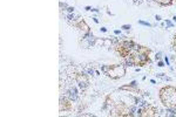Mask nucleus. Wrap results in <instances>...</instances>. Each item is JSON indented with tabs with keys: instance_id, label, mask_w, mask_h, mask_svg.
<instances>
[{
	"instance_id": "1",
	"label": "nucleus",
	"mask_w": 176,
	"mask_h": 117,
	"mask_svg": "<svg viewBox=\"0 0 176 117\" xmlns=\"http://www.w3.org/2000/svg\"><path fill=\"white\" fill-rule=\"evenodd\" d=\"M149 49H147L145 47L141 46H134L132 53L129 54V62L137 64V66H143L145 63L149 61Z\"/></svg>"
},
{
	"instance_id": "2",
	"label": "nucleus",
	"mask_w": 176,
	"mask_h": 117,
	"mask_svg": "<svg viewBox=\"0 0 176 117\" xmlns=\"http://www.w3.org/2000/svg\"><path fill=\"white\" fill-rule=\"evenodd\" d=\"M160 97L162 103L169 109L176 108V88L164 87L160 90Z\"/></svg>"
},
{
	"instance_id": "3",
	"label": "nucleus",
	"mask_w": 176,
	"mask_h": 117,
	"mask_svg": "<svg viewBox=\"0 0 176 117\" xmlns=\"http://www.w3.org/2000/svg\"><path fill=\"white\" fill-rule=\"evenodd\" d=\"M103 70L106 72V74L112 79H119L122 77L126 74V69L121 64H115V66H109V67H105Z\"/></svg>"
},
{
	"instance_id": "4",
	"label": "nucleus",
	"mask_w": 176,
	"mask_h": 117,
	"mask_svg": "<svg viewBox=\"0 0 176 117\" xmlns=\"http://www.w3.org/2000/svg\"><path fill=\"white\" fill-rule=\"evenodd\" d=\"M133 48H134V43L133 42H128V41H123L121 43L118 45L116 47V50L122 58H127L129 56V54L132 53Z\"/></svg>"
},
{
	"instance_id": "5",
	"label": "nucleus",
	"mask_w": 176,
	"mask_h": 117,
	"mask_svg": "<svg viewBox=\"0 0 176 117\" xmlns=\"http://www.w3.org/2000/svg\"><path fill=\"white\" fill-rule=\"evenodd\" d=\"M142 114H140L141 116H155V115H157V110L155 108H153V107H148V108L143 109L142 111H141Z\"/></svg>"
},
{
	"instance_id": "6",
	"label": "nucleus",
	"mask_w": 176,
	"mask_h": 117,
	"mask_svg": "<svg viewBox=\"0 0 176 117\" xmlns=\"http://www.w3.org/2000/svg\"><path fill=\"white\" fill-rule=\"evenodd\" d=\"M70 108V103L67 101L66 99H61V110L63 109V110H67V109H69Z\"/></svg>"
},
{
	"instance_id": "7",
	"label": "nucleus",
	"mask_w": 176,
	"mask_h": 117,
	"mask_svg": "<svg viewBox=\"0 0 176 117\" xmlns=\"http://www.w3.org/2000/svg\"><path fill=\"white\" fill-rule=\"evenodd\" d=\"M155 1L161 5H170L172 4V0H155Z\"/></svg>"
},
{
	"instance_id": "8",
	"label": "nucleus",
	"mask_w": 176,
	"mask_h": 117,
	"mask_svg": "<svg viewBox=\"0 0 176 117\" xmlns=\"http://www.w3.org/2000/svg\"><path fill=\"white\" fill-rule=\"evenodd\" d=\"M174 47H175V49H176V35H175V39H174Z\"/></svg>"
},
{
	"instance_id": "9",
	"label": "nucleus",
	"mask_w": 176,
	"mask_h": 117,
	"mask_svg": "<svg viewBox=\"0 0 176 117\" xmlns=\"http://www.w3.org/2000/svg\"><path fill=\"white\" fill-rule=\"evenodd\" d=\"M123 28H124V29H128V28H130V26H123Z\"/></svg>"
}]
</instances>
